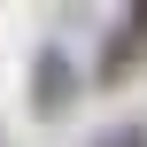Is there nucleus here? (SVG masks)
<instances>
[{
	"instance_id": "1",
	"label": "nucleus",
	"mask_w": 147,
	"mask_h": 147,
	"mask_svg": "<svg viewBox=\"0 0 147 147\" xmlns=\"http://www.w3.org/2000/svg\"><path fill=\"white\" fill-rule=\"evenodd\" d=\"M70 101H78V70H70L62 47H47V54L31 62V109H39V116H70Z\"/></svg>"
},
{
	"instance_id": "2",
	"label": "nucleus",
	"mask_w": 147,
	"mask_h": 147,
	"mask_svg": "<svg viewBox=\"0 0 147 147\" xmlns=\"http://www.w3.org/2000/svg\"><path fill=\"white\" fill-rule=\"evenodd\" d=\"M140 54H147V8H132V16L116 23V47L101 54V78H109V85H116V78H132V70H140Z\"/></svg>"
},
{
	"instance_id": "3",
	"label": "nucleus",
	"mask_w": 147,
	"mask_h": 147,
	"mask_svg": "<svg viewBox=\"0 0 147 147\" xmlns=\"http://www.w3.org/2000/svg\"><path fill=\"white\" fill-rule=\"evenodd\" d=\"M93 147H147V124H116L109 140H93Z\"/></svg>"
}]
</instances>
